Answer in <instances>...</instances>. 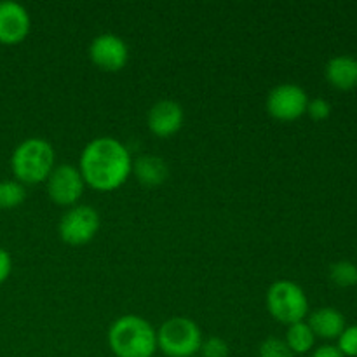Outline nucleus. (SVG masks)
I'll return each instance as SVG.
<instances>
[{
	"instance_id": "obj_12",
	"label": "nucleus",
	"mask_w": 357,
	"mask_h": 357,
	"mask_svg": "<svg viewBox=\"0 0 357 357\" xmlns=\"http://www.w3.org/2000/svg\"><path fill=\"white\" fill-rule=\"evenodd\" d=\"M307 324L314 331L316 338H324V340H337L345 330V317L340 310L333 307H321L310 314Z\"/></svg>"
},
{
	"instance_id": "obj_4",
	"label": "nucleus",
	"mask_w": 357,
	"mask_h": 357,
	"mask_svg": "<svg viewBox=\"0 0 357 357\" xmlns=\"http://www.w3.org/2000/svg\"><path fill=\"white\" fill-rule=\"evenodd\" d=\"M201 345V328L190 317H169L157 330V349L167 357H194Z\"/></svg>"
},
{
	"instance_id": "obj_22",
	"label": "nucleus",
	"mask_w": 357,
	"mask_h": 357,
	"mask_svg": "<svg viewBox=\"0 0 357 357\" xmlns=\"http://www.w3.org/2000/svg\"><path fill=\"white\" fill-rule=\"evenodd\" d=\"M10 272H13V260H10V255L0 246V284L9 279Z\"/></svg>"
},
{
	"instance_id": "obj_18",
	"label": "nucleus",
	"mask_w": 357,
	"mask_h": 357,
	"mask_svg": "<svg viewBox=\"0 0 357 357\" xmlns=\"http://www.w3.org/2000/svg\"><path fill=\"white\" fill-rule=\"evenodd\" d=\"M258 357H295L284 340L271 337L264 340L258 349Z\"/></svg>"
},
{
	"instance_id": "obj_8",
	"label": "nucleus",
	"mask_w": 357,
	"mask_h": 357,
	"mask_svg": "<svg viewBox=\"0 0 357 357\" xmlns=\"http://www.w3.org/2000/svg\"><path fill=\"white\" fill-rule=\"evenodd\" d=\"M307 105L309 96L298 84H279L267 96L268 115L281 122L298 121L307 114Z\"/></svg>"
},
{
	"instance_id": "obj_1",
	"label": "nucleus",
	"mask_w": 357,
	"mask_h": 357,
	"mask_svg": "<svg viewBox=\"0 0 357 357\" xmlns=\"http://www.w3.org/2000/svg\"><path fill=\"white\" fill-rule=\"evenodd\" d=\"M79 171L87 187L96 192H114L132 173V159L128 146L112 136L94 138L84 146Z\"/></svg>"
},
{
	"instance_id": "obj_15",
	"label": "nucleus",
	"mask_w": 357,
	"mask_h": 357,
	"mask_svg": "<svg viewBox=\"0 0 357 357\" xmlns=\"http://www.w3.org/2000/svg\"><path fill=\"white\" fill-rule=\"evenodd\" d=\"M284 342L293 354H307V352L312 351L314 345H316V335L310 330L309 324H307L305 321H302V323L288 326Z\"/></svg>"
},
{
	"instance_id": "obj_11",
	"label": "nucleus",
	"mask_w": 357,
	"mask_h": 357,
	"mask_svg": "<svg viewBox=\"0 0 357 357\" xmlns=\"http://www.w3.org/2000/svg\"><path fill=\"white\" fill-rule=\"evenodd\" d=\"M185 121L183 108L173 100H160L146 114V126L157 138H171L181 129Z\"/></svg>"
},
{
	"instance_id": "obj_10",
	"label": "nucleus",
	"mask_w": 357,
	"mask_h": 357,
	"mask_svg": "<svg viewBox=\"0 0 357 357\" xmlns=\"http://www.w3.org/2000/svg\"><path fill=\"white\" fill-rule=\"evenodd\" d=\"M30 14L21 3L10 0L0 2V44H21L30 33Z\"/></svg>"
},
{
	"instance_id": "obj_13",
	"label": "nucleus",
	"mask_w": 357,
	"mask_h": 357,
	"mask_svg": "<svg viewBox=\"0 0 357 357\" xmlns=\"http://www.w3.org/2000/svg\"><path fill=\"white\" fill-rule=\"evenodd\" d=\"M328 84L338 91H351L357 87V59L352 56H335L324 70Z\"/></svg>"
},
{
	"instance_id": "obj_16",
	"label": "nucleus",
	"mask_w": 357,
	"mask_h": 357,
	"mask_svg": "<svg viewBox=\"0 0 357 357\" xmlns=\"http://www.w3.org/2000/svg\"><path fill=\"white\" fill-rule=\"evenodd\" d=\"M26 197V190L16 180L0 181V209H14L21 206Z\"/></svg>"
},
{
	"instance_id": "obj_21",
	"label": "nucleus",
	"mask_w": 357,
	"mask_h": 357,
	"mask_svg": "<svg viewBox=\"0 0 357 357\" xmlns=\"http://www.w3.org/2000/svg\"><path fill=\"white\" fill-rule=\"evenodd\" d=\"M307 115L312 121H326L331 115V105L324 98H314V100H309V105H307Z\"/></svg>"
},
{
	"instance_id": "obj_9",
	"label": "nucleus",
	"mask_w": 357,
	"mask_h": 357,
	"mask_svg": "<svg viewBox=\"0 0 357 357\" xmlns=\"http://www.w3.org/2000/svg\"><path fill=\"white\" fill-rule=\"evenodd\" d=\"M89 59L103 72H121L129 61V47L119 35L101 33L91 40Z\"/></svg>"
},
{
	"instance_id": "obj_24",
	"label": "nucleus",
	"mask_w": 357,
	"mask_h": 357,
	"mask_svg": "<svg viewBox=\"0 0 357 357\" xmlns=\"http://www.w3.org/2000/svg\"><path fill=\"white\" fill-rule=\"evenodd\" d=\"M194 357H195V356H194Z\"/></svg>"
},
{
	"instance_id": "obj_19",
	"label": "nucleus",
	"mask_w": 357,
	"mask_h": 357,
	"mask_svg": "<svg viewBox=\"0 0 357 357\" xmlns=\"http://www.w3.org/2000/svg\"><path fill=\"white\" fill-rule=\"evenodd\" d=\"M201 357H229V344L220 337H209L202 340Z\"/></svg>"
},
{
	"instance_id": "obj_6",
	"label": "nucleus",
	"mask_w": 357,
	"mask_h": 357,
	"mask_svg": "<svg viewBox=\"0 0 357 357\" xmlns=\"http://www.w3.org/2000/svg\"><path fill=\"white\" fill-rule=\"evenodd\" d=\"M100 223L96 209L87 204H77L61 216L58 232L63 243L70 246H84L96 237Z\"/></svg>"
},
{
	"instance_id": "obj_23",
	"label": "nucleus",
	"mask_w": 357,
	"mask_h": 357,
	"mask_svg": "<svg viewBox=\"0 0 357 357\" xmlns=\"http://www.w3.org/2000/svg\"><path fill=\"white\" fill-rule=\"evenodd\" d=\"M310 357H344V354L337 347H333V345H321V347H317L312 352Z\"/></svg>"
},
{
	"instance_id": "obj_14",
	"label": "nucleus",
	"mask_w": 357,
	"mask_h": 357,
	"mask_svg": "<svg viewBox=\"0 0 357 357\" xmlns=\"http://www.w3.org/2000/svg\"><path fill=\"white\" fill-rule=\"evenodd\" d=\"M132 173L143 187H160L169 176V167L157 155H142L132 162Z\"/></svg>"
},
{
	"instance_id": "obj_2",
	"label": "nucleus",
	"mask_w": 357,
	"mask_h": 357,
	"mask_svg": "<svg viewBox=\"0 0 357 357\" xmlns=\"http://www.w3.org/2000/svg\"><path fill=\"white\" fill-rule=\"evenodd\" d=\"M107 340L115 357H153L157 351V331L145 317L135 314L115 319Z\"/></svg>"
},
{
	"instance_id": "obj_7",
	"label": "nucleus",
	"mask_w": 357,
	"mask_h": 357,
	"mask_svg": "<svg viewBox=\"0 0 357 357\" xmlns=\"http://www.w3.org/2000/svg\"><path fill=\"white\" fill-rule=\"evenodd\" d=\"M45 187H47L49 199L54 204L63 206V208H73L79 204L86 183H84L79 167L72 166V164H59L49 174Z\"/></svg>"
},
{
	"instance_id": "obj_3",
	"label": "nucleus",
	"mask_w": 357,
	"mask_h": 357,
	"mask_svg": "<svg viewBox=\"0 0 357 357\" xmlns=\"http://www.w3.org/2000/svg\"><path fill=\"white\" fill-rule=\"evenodd\" d=\"M56 167V153L51 143L44 138H28L14 149L10 155V169L21 185H37L47 181Z\"/></svg>"
},
{
	"instance_id": "obj_17",
	"label": "nucleus",
	"mask_w": 357,
	"mask_h": 357,
	"mask_svg": "<svg viewBox=\"0 0 357 357\" xmlns=\"http://www.w3.org/2000/svg\"><path fill=\"white\" fill-rule=\"evenodd\" d=\"M330 281L338 288L357 286V267L349 260L335 261L330 267Z\"/></svg>"
},
{
	"instance_id": "obj_5",
	"label": "nucleus",
	"mask_w": 357,
	"mask_h": 357,
	"mask_svg": "<svg viewBox=\"0 0 357 357\" xmlns=\"http://www.w3.org/2000/svg\"><path fill=\"white\" fill-rule=\"evenodd\" d=\"M267 309L278 323L291 326L305 321L309 314V298L302 286L288 279H281L272 282L268 288Z\"/></svg>"
},
{
	"instance_id": "obj_20",
	"label": "nucleus",
	"mask_w": 357,
	"mask_h": 357,
	"mask_svg": "<svg viewBox=\"0 0 357 357\" xmlns=\"http://www.w3.org/2000/svg\"><path fill=\"white\" fill-rule=\"evenodd\" d=\"M337 340V349L344 354V357H357V324L345 328Z\"/></svg>"
}]
</instances>
